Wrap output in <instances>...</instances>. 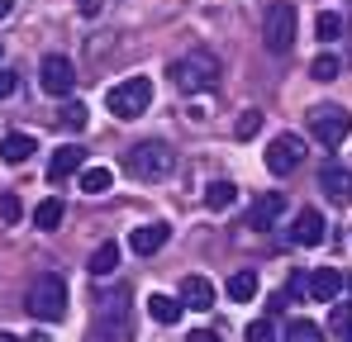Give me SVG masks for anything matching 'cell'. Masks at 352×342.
Instances as JSON below:
<instances>
[{"mask_svg":"<svg viewBox=\"0 0 352 342\" xmlns=\"http://www.w3.org/2000/svg\"><path fill=\"white\" fill-rule=\"evenodd\" d=\"M219 76H224V67H219V57L205 53V48H195V53L176 57L172 62V81L186 91V95H200V91H214L219 86Z\"/></svg>","mask_w":352,"mask_h":342,"instance_id":"obj_1","label":"cell"},{"mask_svg":"<svg viewBox=\"0 0 352 342\" xmlns=\"http://www.w3.org/2000/svg\"><path fill=\"white\" fill-rule=\"evenodd\" d=\"M24 304H29V314H34L38 323H58L62 314H67V281L53 276V271L34 276L29 295H24Z\"/></svg>","mask_w":352,"mask_h":342,"instance_id":"obj_2","label":"cell"},{"mask_svg":"<svg viewBox=\"0 0 352 342\" xmlns=\"http://www.w3.org/2000/svg\"><path fill=\"white\" fill-rule=\"evenodd\" d=\"M129 290H115L100 299L96 323H91V342H129Z\"/></svg>","mask_w":352,"mask_h":342,"instance_id":"obj_3","label":"cell"},{"mask_svg":"<svg viewBox=\"0 0 352 342\" xmlns=\"http://www.w3.org/2000/svg\"><path fill=\"white\" fill-rule=\"evenodd\" d=\"M295 29H300V14H295L291 0H272L267 14H262V38L276 57H286L295 48Z\"/></svg>","mask_w":352,"mask_h":342,"instance_id":"obj_4","label":"cell"},{"mask_svg":"<svg viewBox=\"0 0 352 342\" xmlns=\"http://www.w3.org/2000/svg\"><path fill=\"white\" fill-rule=\"evenodd\" d=\"M124 167H129V176H138V181H167L172 167H176V152L167 143H133L129 157H124Z\"/></svg>","mask_w":352,"mask_h":342,"instance_id":"obj_5","label":"cell"},{"mask_svg":"<svg viewBox=\"0 0 352 342\" xmlns=\"http://www.w3.org/2000/svg\"><path fill=\"white\" fill-rule=\"evenodd\" d=\"M105 105L115 119H138V114H148L153 105V81L148 76H129V81H119L105 91Z\"/></svg>","mask_w":352,"mask_h":342,"instance_id":"obj_6","label":"cell"},{"mask_svg":"<svg viewBox=\"0 0 352 342\" xmlns=\"http://www.w3.org/2000/svg\"><path fill=\"white\" fill-rule=\"evenodd\" d=\"M309 133L333 152V148H343V143H348L352 114L343 110V105H314V110H309Z\"/></svg>","mask_w":352,"mask_h":342,"instance_id":"obj_7","label":"cell"},{"mask_svg":"<svg viewBox=\"0 0 352 342\" xmlns=\"http://www.w3.org/2000/svg\"><path fill=\"white\" fill-rule=\"evenodd\" d=\"M38 86H43V95H53V100L72 95V86H76V67H72L62 53H48V57H43V67H38Z\"/></svg>","mask_w":352,"mask_h":342,"instance_id":"obj_8","label":"cell"},{"mask_svg":"<svg viewBox=\"0 0 352 342\" xmlns=\"http://www.w3.org/2000/svg\"><path fill=\"white\" fill-rule=\"evenodd\" d=\"M300 162H305V143H300L295 133H281V138L267 143V171H272V176H291Z\"/></svg>","mask_w":352,"mask_h":342,"instance_id":"obj_9","label":"cell"},{"mask_svg":"<svg viewBox=\"0 0 352 342\" xmlns=\"http://www.w3.org/2000/svg\"><path fill=\"white\" fill-rule=\"evenodd\" d=\"M291 238L300 242V247H319L324 238H329V224H324V214L319 209H300L291 224Z\"/></svg>","mask_w":352,"mask_h":342,"instance_id":"obj_10","label":"cell"},{"mask_svg":"<svg viewBox=\"0 0 352 342\" xmlns=\"http://www.w3.org/2000/svg\"><path fill=\"white\" fill-rule=\"evenodd\" d=\"M81 167H86V148L62 143L58 152H53V162H48V181H67V176H76Z\"/></svg>","mask_w":352,"mask_h":342,"instance_id":"obj_11","label":"cell"},{"mask_svg":"<svg viewBox=\"0 0 352 342\" xmlns=\"http://www.w3.org/2000/svg\"><path fill=\"white\" fill-rule=\"evenodd\" d=\"M338 290H343V271H338V266H314V276H309V295H314L319 304H333Z\"/></svg>","mask_w":352,"mask_h":342,"instance_id":"obj_12","label":"cell"},{"mask_svg":"<svg viewBox=\"0 0 352 342\" xmlns=\"http://www.w3.org/2000/svg\"><path fill=\"white\" fill-rule=\"evenodd\" d=\"M319 185H324V195H329V200H338V205H348V200H352V176L338 167V162H324Z\"/></svg>","mask_w":352,"mask_h":342,"instance_id":"obj_13","label":"cell"},{"mask_svg":"<svg viewBox=\"0 0 352 342\" xmlns=\"http://www.w3.org/2000/svg\"><path fill=\"white\" fill-rule=\"evenodd\" d=\"M167 238H172V228H167V224H143V228H133V233H129V247H133L138 257H153Z\"/></svg>","mask_w":352,"mask_h":342,"instance_id":"obj_14","label":"cell"},{"mask_svg":"<svg viewBox=\"0 0 352 342\" xmlns=\"http://www.w3.org/2000/svg\"><path fill=\"white\" fill-rule=\"evenodd\" d=\"M181 304H186V309H200V314L214 309V285L205 281V276H186V281H181Z\"/></svg>","mask_w":352,"mask_h":342,"instance_id":"obj_15","label":"cell"},{"mask_svg":"<svg viewBox=\"0 0 352 342\" xmlns=\"http://www.w3.org/2000/svg\"><path fill=\"white\" fill-rule=\"evenodd\" d=\"M29 157H34V138L29 133H5L0 138V162L5 167H24Z\"/></svg>","mask_w":352,"mask_h":342,"instance_id":"obj_16","label":"cell"},{"mask_svg":"<svg viewBox=\"0 0 352 342\" xmlns=\"http://www.w3.org/2000/svg\"><path fill=\"white\" fill-rule=\"evenodd\" d=\"M181 309H186V304H181V299H172V295H148V314H153L157 323H167V328H172V323H181Z\"/></svg>","mask_w":352,"mask_h":342,"instance_id":"obj_17","label":"cell"},{"mask_svg":"<svg viewBox=\"0 0 352 342\" xmlns=\"http://www.w3.org/2000/svg\"><path fill=\"white\" fill-rule=\"evenodd\" d=\"M276 214H281V195L267 190V195L252 205V219H248V224H252V228H272V224H276Z\"/></svg>","mask_w":352,"mask_h":342,"instance_id":"obj_18","label":"cell"},{"mask_svg":"<svg viewBox=\"0 0 352 342\" xmlns=\"http://www.w3.org/2000/svg\"><path fill=\"white\" fill-rule=\"evenodd\" d=\"M115 266H119V242H100L96 252H91V276H115Z\"/></svg>","mask_w":352,"mask_h":342,"instance_id":"obj_19","label":"cell"},{"mask_svg":"<svg viewBox=\"0 0 352 342\" xmlns=\"http://www.w3.org/2000/svg\"><path fill=\"white\" fill-rule=\"evenodd\" d=\"M115 185V171L110 167H81V190L86 195H105Z\"/></svg>","mask_w":352,"mask_h":342,"instance_id":"obj_20","label":"cell"},{"mask_svg":"<svg viewBox=\"0 0 352 342\" xmlns=\"http://www.w3.org/2000/svg\"><path fill=\"white\" fill-rule=\"evenodd\" d=\"M234 200H238L234 181H210V185H205V205H210V209H229Z\"/></svg>","mask_w":352,"mask_h":342,"instance_id":"obj_21","label":"cell"},{"mask_svg":"<svg viewBox=\"0 0 352 342\" xmlns=\"http://www.w3.org/2000/svg\"><path fill=\"white\" fill-rule=\"evenodd\" d=\"M252 295H257V271H234V276H229V299L248 304Z\"/></svg>","mask_w":352,"mask_h":342,"instance_id":"obj_22","label":"cell"},{"mask_svg":"<svg viewBox=\"0 0 352 342\" xmlns=\"http://www.w3.org/2000/svg\"><path fill=\"white\" fill-rule=\"evenodd\" d=\"M58 224H62V200H53V195H48V200H43V205L34 209V228H43V233H53Z\"/></svg>","mask_w":352,"mask_h":342,"instance_id":"obj_23","label":"cell"},{"mask_svg":"<svg viewBox=\"0 0 352 342\" xmlns=\"http://www.w3.org/2000/svg\"><path fill=\"white\" fill-rule=\"evenodd\" d=\"M286 342H324V328L309 319H291L286 323Z\"/></svg>","mask_w":352,"mask_h":342,"instance_id":"obj_24","label":"cell"},{"mask_svg":"<svg viewBox=\"0 0 352 342\" xmlns=\"http://www.w3.org/2000/svg\"><path fill=\"white\" fill-rule=\"evenodd\" d=\"M314 34H319V43H338V34H343V14L324 10V14L314 19Z\"/></svg>","mask_w":352,"mask_h":342,"instance_id":"obj_25","label":"cell"},{"mask_svg":"<svg viewBox=\"0 0 352 342\" xmlns=\"http://www.w3.org/2000/svg\"><path fill=\"white\" fill-rule=\"evenodd\" d=\"M309 76H314V81H333V76H338V57L319 53L314 62H309Z\"/></svg>","mask_w":352,"mask_h":342,"instance_id":"obj_26","label":"cell"},{"mask_svg":"<svg viewBox=\"0 0 352 342\" xmlns=\"http://www.w3.org/2000/svg\"><path fill=\"white\" fill-rule=\"evenodd\" d=\"M329 328H333L338 338H348L352 333V304H333V309H329Z\"/></svg>","mask_w":352,"mask_h":342,"instance_id":"obj_27","label":"cell"},{"mask_svg":"<svg viewBox=\"0 0 352 342\" xmlns=\"http://www.w3.org/2000/svg\"><path fill=\"white\" fill-rule=\"evenodd\" d=\"M58 124H62V128H72V133H81V128H86V105H76V100H72V105H62Z\"/></svg>","mask_w":352,"mask_h":342,"instance_id":"obj_28","label":"cell"},{"mask_svg":"<svg viewBox=\"0 0 352 342\" xmlns=\"http://www.w3.org/2000/svg\"><path fill=\"white\" fill-rule=\"evenodd\" d=\"M19 214H24L19 195H0V219H5V224H19Z\"/></svg>","mask_w":352,"mask_h":342,"instance_id":"obj_29","label":"cell"},{"mask_svg":"<svg viewBox=\"0 0 352 342\" xmlns=\"http://www.w3.org/2000/svg\"><path fill=\"white\" fill-rule=\"evenodd\" d=\"M248 342H276V333H272V319H257V323H248Z\"/></svg>","mask_w":352,"mask_h":342,"instance_id":"obj_30","label":"cell"},{"mask_svg":"<svg viewBox=\"0 0 352 342\" xmlns=\"http://www.w3.org/2000/svg\"><path fill=\"white\" fill-rule=\"evenodd\" d=\"M257 124H262V114H257V110H248L243 119H238V138H252V133H257Z\"/></svg>","mask_w":352,"mask_h":342,"instance_id":"obj_31","label":"cell"},{"mask_svg":"<svg viewBox=\"0 0 352 342\" xmlns=\"http://www.w3.org/2000/svg\"><path fill=\"white\" fill-rule=\"evenodd\" d=\"M100 10H105V0H81V14H86V19H96Z\"/></svg>","mask_w":352,"mask_h":342,"instance_id":"obj_32","label":"cell"},{"mask_svg":"<svg viewBox=\"0 0 352 342\" xmlns=\"http://www.w3.org/2000/svg\"><path fill=\"white\" fill-rule=\"evenodd\" d=\"M10 91H14V71H0V100H5Z\"/></svg>","mask_w":352,"mask_h":342,"instance_id":"obj_33","label":"cell"},{"mask_svg":"<svg viewBox=\"0 0 352 342\" xmlns=\"http://www.w3.org/2000/svg\"><path fill=\"white\" fill-rule=\"evenodd\" d=\"M186 342H219V338H214L210 328H200V333H190V338H186Z\"/></svg>","mask_w":352,"mask_h":342,"instance_id":"obj_34","label":"cell"},{"mask_svg":"<svg viewBox=\"0 0 352 342\" xmlns=\"http://www.w3.org/2000/svg\"><path fill=\"white\" fill-rule=\"evenodd\" d=\"M10 10H14V0H0V19H5V14H10Z\"/></svg>","mask_w":352,"mask_h":342,"instance_id":"obj_35","label":"cell"},{"mask_svg":"<svg viewBox=\"0 0 352 342\" xmlns=\"http://www.w3.org/2000/svg\"><path fill=\"white\" fill-rule=\"evenodd\" d=\"M0 342H24V338H14V333H0Z\"/></svg>","mask_w":352,"mask_h":342,"instance_id":"obj_36","label":"cell"},{"mask_svg":"<svg viewBox=\"0 0 352 342\" xmlns=\"http://www.w3.org/2000/svg\"><path fill=\"white\" fill-rule=\"evenodd\" d=\"M343 342H352V333H348V338H343Z\"/></svg>","mask_w":352,"mask_h":342,"instance_id":"obj_37","label":"cell"}]
</instances>
